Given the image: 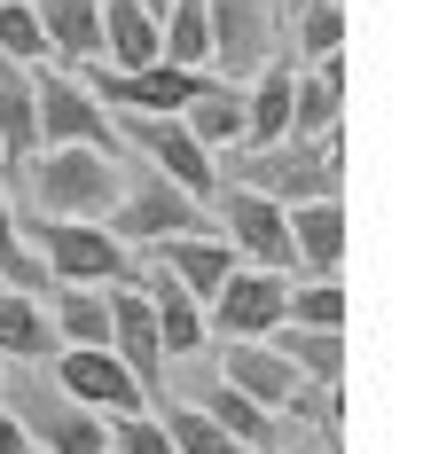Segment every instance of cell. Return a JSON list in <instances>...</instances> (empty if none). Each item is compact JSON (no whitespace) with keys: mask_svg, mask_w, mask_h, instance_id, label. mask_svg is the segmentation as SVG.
I'll return each mask as SVG.
<instances>
[{"mask_svg":"<svg viewBox=\"0 0 431 454\" xmlns=\"http://www.w3.org/2000/svg\"><path fill=\"white\" fill-rule=\"evenodd\" d=\"M228 188H251V196H267V204H322L345 188V149L330 141H275V149H228Z\"/></svg>","mask_w":431,"mask_h":454,"instance_id":"obj_1","label":"cell"},{"mask_svg":"<svg viewBox=\"0 0 431 454\" xmlns=\"http://www.w3.org/2000/svg\"><path fill=\"white\" fill-rule=\"evenodd\" d=\"M32 259L48 267V290H134V251L110 243L95 220H16Z\"/></svg>","mask_w":431,"mask_h":454,"instance_id":"obj_2","label":"cell"},{"mask_svg":"<svg viewBox=\"0 0 431 454\" xmlns=\"http://www.w3.org/2000/svg\"><path fill=\"white\" fill-rule=\"evenodd\" d=\"M126 149H40L24 165V188L48 220H110V204L126 196V173H118Z\"/></svg>","mask_w":431,"mask_h":454,"instance_id":"obj_3","label":"cell"},{"mask_svg":"<svg viewBox=\"0 0 431 454\" xmlns=\"http://www.w3.org/2000/svg\"><path fill=\"white\" fill-rule=\"evenodd\" d=\"M102 235H110V243H126V251H157V243H173V235H220V227H212L204 204H189L173 181H157V173L142 165V173L126 181V196L110 204Z\"/></svg>","mask_w":431,"mask_h":454,"instance_id":"obj_4","label":"cell"},{"mask_svg":"<svg viewBox=\"0 0 431 454\" xmlns=\"http://www.w3.org/2000/svg\"><path fill=\"white\" fill-rule=\"evenodd\" d=\"M204 32H212V79H259L275 63V40H283V8L275 0H204Z\"/></svg>","mask_w":431,"mask_h":454,"instance_id":"obj_5","label":"cell"},{"mask_svg":"<svg viewBox=\"0 0 431 454\" xmlns=\"http://www.w3.org/2000/svg\"><path fill=\"white\" fill-rule=\"evenodd\" d=\"M110 134H118V149H134L157 181H173L189 204H212L220 196V165L189 141L181 118H110Z\"/></svg>","mask_w":431,"mask_h":454,"instance_id":"obj_6","label":"cell"},{"mask_svg":"<svg viewBox=\"0 0 431 454\" xmlns=\"http://www.w3.org/2000/svg\"><path fill=\"white\" fill-rule=\"evenodd\" d=\"M212 227H220V243L236 251L243 267H259V274H290V267H298V259H290V235H283V204H267V196H251V188L220 181V196H212Z\"/></svg>","mask_w":431,"mask_h":454,"instance_id":"obj_7","label":"cell"},{"mask_svg":"<svg viewBox=\"0 0 431 454\" xmlns=\"http://www.w3.org/2000/svg\"><path fill=\"white\" fill-rule=\"evenodd\" d=\"M8 415L24 423V439L40 454H110V423L102 415H87V408H71L55 384H16V400H8Z\"/></svg>","mask_w":431,"mask_h":454,"instance_id":"obj_8","label":"cell"},{"mask_svg":"<svg viewBox=\"0 0 431 454\" xmlns=\"http://www.w3.org/2000/svg\"><path fill=\"white\" fill-rule=\"evenodd\" d=\"M283 306H290V282L283 274H259V267H236L220 282V298L204 306V321H220L228 345H267L283 329Z\"/></svg>","mask_w":431,"mask_h":454,"instance_id":"obj_9","label":"cell"},{"mask_svg":"<svg viewBox=\"0 0 431 454\" xmlns=\"http://www.w3.org/2000/svg\"><path fill=\"white\" fill-rule=\"evenodd\" d=\"M32 102H40V149H118L110 118L79 94L71 71H55V63L32 71Z\"/></svg>","mask_w":431,"mask_h":454,"instance_id":"obj_10","label":"cell"},{"mask_svg":"<svg viewBox=\"0 0 431 454\" xmlns=\"http://www.w3.org/2000/svg\"><path fill=\"white\" fill-rule=\"evenodd\" d=\"M55 392L71 400V408L102 415V423H118V415H142L149 400L134 392V376L110 361V353H55Z\"/></svg>","mask_w":431,"mask_h":454,"instance_id":"obj_11","label":"cell"},{"mask_svg":"<svg viewBox=\"0 0 431 454\" xmlns=\"http://www.w3.org/2000/svg\"><path fill=\"white\" fill-rule=\"evenodd\" d=\"M110 361L134 376L142 400H165V345H157V321H149L142 290H110Z\"/></svg>","mask_w":431,"mask_h":454,"instance_id":"obj_12","label":"cell"},{"mask_svg":"<svg viewBox=\"0 0 431 454\" xmlns=\"http://www.w3.org/2000/svg\"><path fill=\"white\" fill-rule=\"evenodd\" d=\"M283 235H290V259L314 274V282H337V259H345V204H337V196H322V204H290Z\"/></svg>","mask_w":431,"mask_h":454,"instance_id":"obj_13","label":"cell"},{"mask_svg":"<svg viewBox=\"0 0 431 454\" xmlns=\"http://www.w3.org/2000/svg\"><path fill=\"white\" fill-rule=\"evenodd\" d=\"M40 40H48V63L63 55L71 71L79 63H102V0H24Z\"/></svg>","mask_w":431,"mask_h":454,"instance_id":"obj_14","label":"cell"},{"mask_svg":"<svg viewBox=\"0 0 431 454\" xmlns=\"http://www.w3.org/2000/svg\"><path fill=\"white\" fill-rule=\"evenodd\" d=\"M236 267H243V259L220 243V235H173V243H157V274H173L196 306H212V298H220V282H228Z\"/></svg>","mask_w":431,"mask_h":454,"instance_id":"obj_15","label":"cell"},{"mask_svg":"<svg viewBox=\"0 0 431 454\" xmlns=\"http://www.w3.org/2000/svg\"><path fill=\"white\" fill-rule=\"evenodd\" d=\"M134 290H142L149 321H157V345H165V361H189L196 345H204V306H196L189 290L173 282V274H134Z\"/></svg>","mask_w":431,"mask_h":454,"instance_id":"obj_16","label":"cell"},{"mask_svg":"<svg viewBox=\"0 0 431 454\" xmlns=\"http://www.w3.org/2000/svg\"><path fill=\"white\" fill-rule=\"evenodd\" d=\"M220 384L243 392L259 415H283L290 400H298V376L275 361V345H228V353H220Z\"/></svg>","mask_w":431,"mask_h":454,"instance_id":"obj_17","label":"cell"},{"mask_svg":"<svg viewBox=\"0 0 431 454\" xmlns=\"http://www.w3.org/2000/svg\"><path fill=\"white\" fill-rule=\"evenodd\" d=\"M181 126H189V141L220 165L228 149H243V87H228V79H204V87L189 94V110H181Z\"/></svg>","mask_w":431,"mask_h":454,"instance_id":"obj_18","label":"cell"},{"mask_svg":"<svg viewBox=\"0 0 431 454\" xmlns=\"http://www.w3.org/2000/svg\"><path fill=\"white\" fill-rule=\"evenodd\" d=\"M337 126H345V55L298 71V94H290V141H330Z\"/></svg>","mask_w":431,"mask_h":454,"instance_id":"obj_19","label":"cell"},{"mask_svg":"<svg viewBox=\"0 0 431 454\" xmlns=\"http://www.w3.org/2000/svg\"><path fill=\"white\" fill-rule=\"evenodd\" d=\"M290 94H298V71L275 55V63L243 87V149H275V141H290Z\"/></svg>","mask_w":431,"mask_h":454,"instance_id":"obj_20","label":"cell"},{"mask_svg":"<svg viewBox=\"0 0 431 454\" xmlns=\"http://www.w3.org/2000/svg\"><path fill=\"white\" fill-rule=\"evenodd\" d=\"M40 157V102H32V71L0 63V173H24Z\"/></svg>","mask_w":431,"mask_h":454,"instance_id":"obj_21","label":"cell"},{"mask_svg":"<svg viewBox=\"0 0 431 454\" xmlns=\"http://www.w3.org/2000/svg\"><path fill=\"white\" fill-rule=\"evenodd\" d=\"M267 345H275V361H283L298 384H314V392H337V384H345V337H330V329H290L283 321Z\"/></svg>","mask_w":431,"mask_h":454,"instance_id":"obj_22","label":"cell"},{"mask_svg":"<svg viewBox=\"0 0 431 454\" xmlns=\"http://www.w3.org/2000/svg\"><path fill=\"white\" fill-rule=\"evenodd\" d=\"M157 63V16L142 0H102V71H149Z\"/></svg>","mask_w":431,"mask_h":454,"instance_id":"obj_23","label":"cell"},{"mask_svg":"<svg viewBox=\"0 0 431 454\" xmlns=\"http://www.w3.org/2000/svg\"><path fill=\"white\" fill-rule=\"evenodd\" d=\"M48 321L63 353H110V290H48Z\"/></svg>","mask_w":431,"mask_h":454,"instance_id":"obj_24","label":"cell"},{"mask_svg":"<svg viewBox=\"0 0 431 454\" xmlns=\"http://www.w3.org/2000/svg\"><path fill=\"white\" fill-rule=\"evenodd\" d=\"M63 345H55V321H48V306L40 298H16V290H0V368L8 361H55Z\"/></svg>","mask_w":431,"mask_h":454,"instance_id":"obj_25","label":"cell"},{"mask_svg":"<svg viewBox=\"0 0 431 454\" xmlns=\"http://www.w3.org/2000/svg\"><path fill=\"white\" fill-rule=\"evenodd\" d=\"M196 408H204L212 423H220V439H228L236 454H275V415H259L251 400H243V392H228V384H212V392H204Z\"/></svg>","mask_w":431,"mask_h":454,"instance_id":"obj_26","label":"cell"},{"mask_svg":"<svg viewBox=\"0 0 431 454\" xmlns=\"http://www.w3.org/2000/svg\"><path fill=\"white\" fill-rule=\"evenodd\" d=\"M0 290H16V298H40V290H48V267L32 259V243H24L8 196H0Z\"/></svg>","mask_w":431,"mask_h":454,"instance_id":"obj_27","label":"cell"},{"mask_svg":"<svg viewBox=\"0 0 431 454\" xmlns=\"http://www.w3.org/2000/svg\"><path fill=\"white\" fill-rule=\"evenodd\" d=\"M157 408H165V415H157V431L173 439V454H236L228 439H220V423L196 408V400H157Z\"/></svg>","mask_w":431,"mask_h":454,"instance_id":"obj_28","label":"cell"},{"mask_svg":"<svg viewBox=\"0 0 431 454\" xmlns=\"http://www.w3.org/2000/svg\"><path fill=\"white\" fill-rule=\"evenodd\" d=\"M283 321L290 329H330V337H345V282H298Z\"/></svg>","mask_w":431,"mask_h":454,"instance_id":"obj_29","label":"cell"},{"mask_svg":"<svg viewBox=\"0 0 431 454\" xmlns=\"http://www.w3.org/2000/svg\"><path fill=\"white\" fill-rule=\"evenodd\" d=\"M0 63H16V71H48V40H40V24H32L24 0H0Z\"/></svg>","mask_w":431,"mask_h":454,"instance_id":"obj_30","label":"cell"},{"mask_svg":"<svg viewBox=\"0 0 431 454\" xmlns=\"http://www.w3.org/2000/svg\"><path fill=\"white\" fill-rule=\"evenodd\" d=\"M110 454H173V439L157 431V415H118L110 423Z\"/></svg>","mask_w":431,"mask_h":454,"instance_id":"obj_31","label":"cell"},{"mask_svg":"<svg viewBox=\"0 0 431 454\" xmlns=\"http://www.w3.org/2000/svg\"><path fill=\"white\" fill-rule=\"evenodd\" d=\"M0 454H40V447H32V439H24V423H16V415H8V408H0Z\"/></svg>","mask_w":431,"mask_h":454,"instance_id":"obj_32","label":"cell"},{"mask_svg":"<svg viewBox=\"0 0 431 454\" xmlns=\"http://www.w3.org/2000/svg\"><path fill=\"white\" fill-rule=\"evenodd\" d=\"M142 8H149V16H165V8H173V0H142Z\"/></svg>","mask_w":431,"mask_h":454,"instance_id":"obj_33","label":"cell"}]
</instances>
